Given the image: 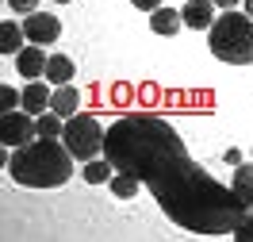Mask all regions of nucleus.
Masks as SVG:
<instances>
[{
    "label": "nucleus",
    "instance_id": "f257e3e1",
    "mask_svg": "<svg viewBox=\"0 0 253 242\" xmlns=\"http://www.w3.org/2000/svg\"><path fill=\"white\" fill-rule=\"evenodd\" d=\"M104 158L134 173L154 193L158 208L192 235H234V227L250 215L234 189H226L188 158L169 119L150 112L119 115L104 135Z\"/></svg>",
    "mask_w": 253,
    "mask_h": 242
},
{
    "label": "nucleus",
    "instance_id": "f03ea898",
    "mask_svg": "<svg viewBox=\"0 0 253 242\" xmlns=\"http://www.w3.org/2000/svg\"><path fill=\"white\" fill-rule=\"evenodd\" d=\"M8 177L27 189H58L73 177V154L62 139H31L8 158Z\"/></svg>",
    "mask_w": 253,
    "mask_h": 242
},
{
    "label": "nucleus",
    "instance_id": "7ed1b4c3",
    "mask_svg": "<svg viewBox=\"0 0 253 242\" xmlns=\"http://www.w3.org/2000/svg\"><path fill=\"white\" fill-rule=\"evenodd\" d=\"M211 54L226 65H253V16L226 8L211 27Z\"/></svg>",
    "mask_w": 253,
    "mask_h": 242
},
{
    "label": "nucleus",
    "instance_id": "20e7f679",
    "mask_svg": "<svg viewBox=\"0 0 253 242\" xmlns=\"http://www.w3.org/2000/svg\"><path fill=\"white\" fill-rule=\"evenodd\" d=\"M104 135H108V131L100 127V119H96V115L77 112V115H69V119H65L62 143L69 146V154H73L77 161H92V158L104 154Z\"/></svg>",
    "mask_w": 253,
    "mask_h": 242
},
{
    "label": "nucleus",
    "instance_id": "39448f33",
    "mask_svg": "<svg viewBox=\"0 0 253 242\" xmlns=\"http://www.w3.org/2000/svg\"><path fill=\"white\" fill-rule=\"evenodd\" d=\"M31 139H39V127H35V115L31 112H4L0 115V143L8 146V150H16V146H27Z\"/></svg>",
    "mask_w": 253,
    "mask_h": 242
},
{
    "label": "nucleus",
    "instance_id": "423d86ee",
    "mask_svg": "<svg viewBox=\"0 0 253 242\" xmlns=\"http://www.w3.org/2000/svg\"><path fill=\"white\" fill-rule=\"evenodd\" d=\"M23 31H27L31 43L46 47V43H54L62 35V23H58V16H50V12H31V16L23 19Z\"/></svg>",
    "mask_w": 253,
    "mask_h": 242
},
{
    "label": "nucleus",
    "instance_id": "0eeeda50",
    "mask_svg": "<svg viewBox=\"0 0 253 242\" xmlns=\"http://www.w3.org/2000/svg\"><path fill=\"white\" fill-rule=\"evenodd\" d=\"M180 16H184V27H192V31H207V27L215 23V0H184Z\"/></svg>",
    "mask_w": 253,
    "mask_h": 242
},
{
    "label": "nucleus",
    "instance_id": "6e6552de",
    "mask_svg": "<svg viewBox=\"0 0 253 242\" xmlns=\"http://www.w3.org/2000/svg\"><path fill=\"white\" fill-rule=\"evenodd\" d=\"M46 62H50V58L42 54V47H39V43H31V47H23V50L16 54V69H19L27 81H39V77H42V73H46Z\"/></svg>",
    "mask_w": 253,
    "mask_h": 242
},
{
    "label": "nucleus",
    "instance_id": "1a4fd4ad",
    "mask_svg": "<svg viewBox=\"0 0 253 242\" xmlns=\"http://www.w3.org/2000/svg\"><path fill=\"white\" fill-rule=\"evenodd\" d=\"M77 104H81L77 89H73V85H58L54 97H50V112H58L62 119H69V115H77Z\"/></svg>",
    "mask_w": 253,
    "mask_h": 242
},
{
    "label": "nucleus",
    "instance_id": "9d476101",
    "mask_svg": "<svg viewBox=\"0 0 253 242\" xmlns=\"http://www.w3.org/2000/svg\"><path fill=\"white\" fill-rule=\"evenodd\" d=\"M23 39H27L23 23H12V19H4V23H0V54H4V58L19 54V50H23Z\"/></svg>",
    "mask_w": 253,
    "mask_h": 242
},
{
    "label": "nucleus",
    "instance_id": "9b49d317",
    "mask_svg": "<svg viewBox=\"0 0 253 242\" xmlns=\"http://www.w3.org/2000/svg\"><path fill=\"white\" fill-rule=\"evenodd\" d=\"M50 97H54V93H46V85L31 81V85L23 89V100H19V104H23V112H31V115H42V112L50 108Z\"/></svg>",
    "mask_w": 253,
    "mask_h": 242
},
{
    "label": "nucleus",
    "instance_id": "f8f14e48",
    "mask_svg": "<svg viewBox=\"0 0 253 242\" xmlns=\"http://www.w3.org/2000/svg\"><path fill=\"white\" fill-rule=\"evenodd\" d=\"M180 23H184V16H180L176 8H154V12H150V27L158 35H176Z\"/></svg>",
    "mask_w": 253,
    "mask_h": 242
},
{
    "label": "nucleus",
    "instance_id": "ddd939ff",
    "mask_svg": "<svg viewBox=\"0 0 253 242\" xmlns=\"http://www.w3.org/2000/svg\"><path fill=\"white\" fill-rule=\"evenodd\" d=\"M230 189H234L238 200L253 211V165H246V161H242V165H234V185H230Z\"/></svg>",
    "mask_w": 253,
    "mask_h": 242
},
{
    "label": "nucleus",
    "instance_id": "4468645a",
    "mask_svg": "<svg viewBox=\"0 0 253 242\" xmlns=\"http://www.w3.org/2000/svg\"><path fill=\"white\" fill-rule=\"evenodd\" d=\"M46 81L50 85H69V81H73V62H69L65 54H54L46 62Z\"/></svg>",
    "mask_w": 253,
    "mask_h": 242
},
{
    "label": "nucleus",
    "instance_id": "2eb2a0df",
    "mask_svg": "<svg viewBox=\"0 0 253 242\" xmlns=\"http://www.w3.org/2000/svg\"><path fill=\"white\" fill-rule=\"evenodd\" d=\"M111 169H115V165L100 154V158L84 161V181H88V185H108V181H111Z\"/></svg>",
    "mask_w": 253,
    "mask_h": 242
},
{
    "label": "nucleus",
    "instance_id": "dca6fc26",
    "mask_svg": "<svg viewBox=\"0 0 253 242\" xmlns=\"http://www.w3.org/2000/svg\"><path fill=\"white\" fill-rule=\"evenodd\" d=\"M108 185H111V193L119 196V200H130V196L138 193V185H142V181L134 177V173H123V169H115V177H111Z\"/></svg>",
    "mask_w": 253,
    "mask_h": 242
},
{
    "label": "nucleus",
    "instance_id": "f3484780",
    "mask_svg": "<svg viewBox=\"0 0 253 242\" xmlns=\"http://www.w3.org/2000/svg\"><path fill=\"white\" fill-rule=\"evenodd\" d=\"M35 127H39V135H42V139H62L65 119H62L58 112H42V115H35Z\"/></svg>",
    "mask_w": 253,
    "mask_h": 242
},
{
    "label": "nucleus",
    "instance_id": "a211bd4d",
    "mask_svg": "<svg viewBox=\"0 0 253 242\" xmlns=\"http://www.w3.org/2000/svg\"><path fill=\"white\" fill-rule=\"evenodd\" d=\"M16 100H23V93L16 97V89H12V85H0V108H4V112H12V108H16Z\"/></svg>",
    "mask_w": 253,
    "mask_h": 242
},
{
    "label": "nucleus",
    "instance_id": "6ab92c4d",
    "mask_svg": "<svg viewBox=\"0 0 253 242\" xmlns=\"http://www.w3.org/2000/svg\"><path fill=\"white\" fill-rule=\"evenodd\" d=\"M234 239H238V242H253V211L234 227Z\"/></svg>",
    "mask_w": 253,
    "mask_h": 242
},
{
    "label": "nucleus",
    "instance_id": "aec40b11",
    "mask_svg": "<svg viewBox=\"0 0 253 242\" xmlns=\"http://www.w3.org/2000/svg\"><path fill=\"white\" fill-rule=\"evenodd\" d=\"M8 8L19 16H31V12H39V0H8Z\"/></svg>",
    "mask_w": 253,
    "mask_h": 242
},
{
    "label": "nucleus",
    "instance_id": "412c9836",
    "mask_svg": "<svg viewBox=\"0 0 253 242\" xmlns=\"http://www.w3.org/2000/svg\"><path fill=\"white\" fill-rule=\"evenodd\" d=\"M222 161H226V165H242V150H234V146H230V150L222 154Z\"/></svg>",
    "mask_w": 253,
    "mask_h": 242
},
{
    "label": "nucleus",
    "instance_id": "4be33fe9",
    "mask_svg": "<svg viewBox=\"0 0 253 242\" xmlns=\"http://www.w3.org/2000/svg\"><path fill=\"white\" fill-rule=\"evenodd\" d=\"M134 8H142V12H154V8H161V0H130Z\"/></svg>",
    "mask_w": 253,
    "mask_h": 242
},
{
    "label": "nucleus",
    "instance_id": "5701e85b",
    "mask_svg": "<svg viewBox=\"0 0 253 242\" xmlns=\"http://www.w3.org/2000/svg\"><path fill=\"white\" fill-rule=\"evenodd\" d=\"M242 0H215V8H238Z\"/></svg>",
    "mask_w": 253,
    "mask_h": 242
},
{
    "label": "nucleus",
    "instance_id": "b1692460",
    "mask_svg": "<svg viewBox=\"0 0 253 242\" xmlns=\"http://www.w3.org/2000/svg\"><path fill=\"white\" fill-rule=\"evenodd\" d=\"M242 4H246V12H250V16H253V0H242Z\"/></svg>",
    "mask_w": 253,
    "mask_h": 242
},
{
    "label": "nucleus",
    "instance_id": "393cba45",
    "mask_svg": "<svg viewBox=\"0 0 253 242\" xmlns=\"http://www.w3.org/2000/svg\"><path fill=\"white\" fill-rule=\"evenodd\" d=\"M58 4H69V0H58Z\"/></svg>",
    "mask_w": 253,
    "mask_h": 242
}]
</instances>
